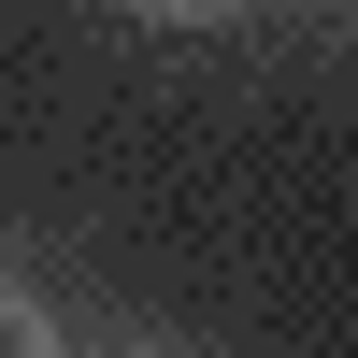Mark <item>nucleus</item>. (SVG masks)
<instances>
[{"instance_id":"nucleus-1","label":"nucleus","mask_w":358,"mask_h":358,"mask_svg":"<svg viewBox=\"0 0 358 358\" xmlns=\"http://www.w3.org/2000/svg\"><path fill=\"white\" fill-rule=\"evenodd\" d=\"M0 358H15V330H0Z\"/></svg>"}]
</instances>
